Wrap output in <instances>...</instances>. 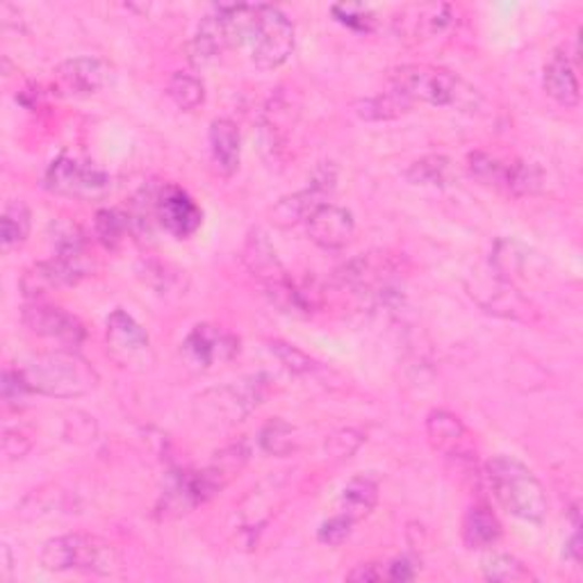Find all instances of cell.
I'll return each mask as SVG.
<instances>
[{
	"label": "cell",
	"instance_id": "603a6c76",
	"mask_svg": "<svg viewBox=\"0 0 583 583\" xmlns=\"http://www.w3.org/2000/svg\"><path fill=\"white\" fill-rule=\"evenodd\" d=\"M379 504V483L369 477H356L342 487L340 508L354 522L365 520Z\"/></svg>",
	"mask_w": 583,
	"mask_h": 583
},
{
	"label": "cell",
	"instance_id": "2e32d148",
	"mask_svg": "<svg viewBox=\"0 0 583 583\" xmlns=\"http://www.w3.org/2000/svg\"><path fill=\"white\" fill-rule=\"evenodd\" d=\"M110 80V66L97 58H72L58 66L55 85L68 97H91Z\"/></svg>",
	"mask_w": 583,
	"mask_h": 583
},
{
	"label": "cell",
	"instance_id": "ab89813d",
	"mask_svg": "<svg viewBox=\"0 0 583 583\" xmlns=\"http://www.w3.org/2000/svg\"><path fill=\"white\" fill-rule=\"evenodd\" d=\"M566 558H570V561H574V563L581 561V535H579V529H574L572 538L566 543Z\"/></svg>",
	"mask_w": 583,
	"mask_h": 583
},
{
	"label": "cell",
	"instance_id": "e0dca14e",
	"mask_svg": "<svg viewBox=\"0 0 583 583\" xmlns=\"http://www.w3.org/2000/svg\"><path fill=\"white\" fill-rule=\"evenodd\" d=\"M242 261H244L246 269L255 278H258V281L265 283L267 290L288 281L290 278L281 258H278V253H276L269 236L263 228H253L249 232V238H246L244 249H242Z\"/></svg>",
	"mask_w": 583,
	"mask_h": 583
},
{
	"label": "cell",
	"instance_id": "1f68e13d",
	"mask_svg": "<svg viewBox=\"0 0 583 583\" xmlns=\"http://www.w3.org/2000/svg\"><path fill=\"white\" fill-rule=\"evenodd\" d=\"M269 348H271V354L281 360V365L288 371H292V375H310V371L317 369V363L294 344L274 340V342H269Z\"/></svg>",
	"mask_w": 583,
	"mask_h": 583
},
{
	"label": "cell",
	"instance_id": "7a4b0ae2",
	"mask_svg": "<svg viewBox=\"0 0 583 583\" xmlns=\"http://www.w3.org/2000/svg\"><path fill=\"white\" fill-rule=\"evenodd\" d=\"M485 474L495 499L512 518L533 524L547 518L549 499L545 487L522 460L499 454L487 460Z\"/></svg>",
	"mask_w": 583,
	"mask_h": 583
},
{
	"label": "cell",
	"instance_id": "f1b7e54d",
	"mask_svg": "<svg viewBox=\"0 0 583 583\" xmlns=\"http://www.w3.org/2000/svg\"><path fill=\"white\" fill-rule=\"evenodd\" d=\"M483 576L487 581H502V583H520L533 581L535 576L531 570L520 561V558L510 554H487L483 558Z\"/></svg>",
	"mask_w": 583,
	"mask_h": 583
},
{
	"label": "cell",
	"instance_id": "484cf974",
	"mask_svg": "<svg viewBox=\"0 0 583 583\" xmlns=\"http://www.w3.org/2000/svg\"><path fill=\"white\" fill-rule=\"evenodd\" d=\"M413 103L404 97L396 94V91H385L381 97L375 99H365L354 105V112L365 122H390V119H400L402 114L410 112Z\"/></svg>",
	"mask_w": 583,
	"mask_h": 583
},
{
	"label": "cell",
	"instance_id": "e575fe53",
	"mask_svg": "<svg viewBox=\"0 0 583 583\" xmlns=\"http://www.w3.org/2000/svg\"><path fill=\"white\" fill-rule=\"evenodd\" d=\"M33 447V433L23 427L16 429H8L3 435V452L8 456V460H16L23 458Z\"/></svg>",
	"mask_w": 583,
	"mask_h": 583
},
{
	"label": "cell",
	"instance_id": "f35d334b",
	"mask_svg": "<svg viewBox=\"0 0 583 583\" xmlns=\"http://www.w3.org/2000/svg\"><path fill=\"white\" fill-rule=\"evenodd\" d=\"M348 581H360V583H369V581H381L385 579V570L379 563H360L356 566L352 572L346 574Z\"/></svg>",
	"mask_w": 583,
	"mask_h": 583
},
{
	"label": "cell",
	"instance_id": "7402d4cb",
	"mask_svg": "<svg viewBox=\"0 0 583 583\" xmlns=\"http://www.w3.org/2000/svg\"><path fill=\"white\" fill-rule=\"evenodd\" d=\"M502 522L485 506H474L462 518V543L470 549H487L502 538Z\"/></svg>",
	"mask_w": 583,
	"mask_h": 583
},
{
	"label": "cell",
	"instance_id": "836d02e7",
	"mask_svg": "<svg viewBox=\"0 0 583 583\" xmlns=\"http://www.w3.org/2000/svg\"><path fill=\"white\" fill-rule=\"evenodd\" d=\"M354 520L344 516V512H340V516H333L326 522H321L319 531H317V541L321 545H329V547H340L344 545L348 538H352L354 533Z\"/></svg>",
	"mask_w": 583,
	"mask_h": 583
},
{
	"label": "cell",
	"instance_id": "f546056e",
	"mask_svg": "<svg viewBox=\"0 0 583 583\" xmlns=\"http://www.w3.org/2000/svg\"><path fill=\"white\" fill-rule=\"evenodd\" d=\"M167 94L176 103V107H180L182 112H192L205 101V87L197 76L174 74L167 85Z\"/></svg>",
	"mask_w": 583,
	"mask_h": 583
},
{
	"label": "cell",
	"instance_id": "52a82bcc",
	"mask_svg": "<svg viewBox=\"0 0 583 583\" xmlns=\"http://www.w3.org/2000/svg\"><path fill=\"white\" fill-rule=\"evenodd\" d=\"M46 188L60 197L94 199L110 190V174L72 155L55 157L43 176Z\"/></svg>",
	"mask_w": 583,
	"mask_h": 583
},
{
	"label": "cell",
	"instance_id": "30bf717a",
	"mask_svg": "<svg viewBox=\"0 0 583 583\" xmlns=\"http://www.w3.org/2000/svg\"><path fill=\"white\" fill-rule=\"evenodd\" d=\"M240 354V340L215 324H199L182 342V356L199 369H213Z\"/></svg>",
	"mask_w": 583,
	"mask_h": 583
},
{
	"label": "cell",
	"instance_id": "d6986e66",
	"mask_svg": "<svg viewBox=\"0 0 583 583\" xmlns=\"http://www.w3.org/2000/svg\"><path fill=\"white\" fill-rule=\"evenodd\" d=\"M543 85L547 97H552L558 105L563 107H576L581 101L576 68L568 55L566 49H558L552 53L549 62L545 64Z\"/></svg>",
	"mask_w": 583,
	"mask_h": 583
},
{
	"label": "cell",
	"instance_id": "4dcf8cb0",
	"mask_svg": "<svg viewBox=\"0 0 583 583\" xmlns=\"http://www.w3.org/2000/svg\"><path fill=\"white\" fill-rule=\"evenodd\" d=\"M261 447L271 456H288L296 449L294 427L288 424L286 419L274 417L261 431Z\"/></svg>",
	"mask_w": 583,
	"mask_h": 583
},
{
	"label": "cell",
	"instance_id": "83f0119b",
	"mask_svg": "<svg viewBox=\"0 0 583 583\" xmlns=\"http://www.w3.org/2000/svg\"><path fill=\"white\" fill-rule=\"evenodd\" d=\"M0 226H3V249L5 251H12V249H18V246L26 244V240L30 236V228H33L28 205L23 201H10L3 210V221H0Z\"/></svg>",
	"mask_w": 583,
	"mask_h": 583
},
{
	"label": "cell",
	"instance_id": "277c9868",
	"mask_svg": "<svg viewBox=\"0 0 583 583\" xmlns=\"http://www.w3.org/2000/svg\"><path fill=\"white\" fill-rule=\"evenodd\" d=\"M41 566L49 572H89L112 574L119 570L122 558L116 549L91 533H66L41 547Z\"/></svg>",
	"mask_w": 583,
	"mask_h": 583
},
{
	"label": "cell",
	"instance_id": "ffe728a7",
	"mask_svg": "<svg viewBox=\"0 0 583 583\" xmlns=\"http://www.w3.org/2000/svg\"><path fill=\"white\" fill-rule=\"evenodd\" d=\"M226 51H230L228 43V33L221 12L215 8L213 14H207L201 18L197 35L192 39V62L199 66L217 62Z\"/></svg>",
	"mask_w": 583,
	"mask_h": 583
},
{
	"label": "cell",
	"instance_id": "5b68a950",
	"mask_svg": "<svg viewBox=\"0 0 583 583\" xmlns=\"http://www.w3.org/2000/svg\"><path fill=\"white\" fill-rule=\"evenodd\" d=\"M267 394L263 377L242 379L228 385L205 390L194 400V415L205 427H232L258 408Z\"/></svg>",
	"mask_w": 583,
	"mask_h": 583
},
{
	"label": "cell",
	"instance_id": "d6a6232c",
	"mask_svg": "<svg viewBox=\"0 0 583 583\" xmlns=\"http://www.w3.org/2000/svg\"><path fill=\"white\" fill-rule=\"evenodd\" d=\"M331 14L338 23L346 26L348 30L354 33H371L377 28V16L371 14V10L363 8V5H333Z\"/></svg>",
	"mask_w": 583,
	"mask_h": 583
},
{
	"label": "cell",
	"instance_id": "ba28073f",
	"mask_svg": "<svg viewBox=\"0 0 583 583\" xmlns=\"http://www.w3.org/2000/svg\"><path fill=\"white\" fill-rule=\"evenodd\" d=\"M338 182V169L333 167V162H321V165L315 169L310 178V188L283 197L271 210V219L278 228H294L299 224H306L308 217L315 213V210L324 203L326 194H331L335 190Z\"/></svg>",
	"mask_w": 583,
	"mask_h": 583
},
{
	"label": "cell",
	"instance_id": "6da1fadb",
	"mask_svg": "<svg viewBox=\"0 0 583 583\" xmlns=\"http://www.w3.org/2000/svg\"><path fill=\"white\" fill-rule=\"evenodd\" d=\"M390 89L410 103L449 107L465 114H477L483 107V94L449 68L431 64H404L388 76Z\"/></svg>",
	"mask_w": 583,
	"mask_h": 583
},
{
	"label": "cell",
	"instance_id": "74e56055",
	"mask_svg": "<svg viewBox=\"0 0 583 583\" xmlns=\"http://www.w3.org/2000/svg\"><path fill=\"white\" fill-rule=\"evenodd\" d=\"M417 576V566L410 558H396L385 568L388 581H413Z\"/></svg>",
	"mask_w": 583,
	"mask_h": 583
},
{
	"label": "cell",
	"instance_id": "cb8c5ba5",
	"mask_svg": "<svg viewBox=\"0 0 583 583\" xmlns=\"http://www.w3.org/2000/svg\"><path fill=\"white\" fill-rule=\"evenodd\" d=\"M406 180L419 188H447L456 180V167L445 155H427L413 162L406 172Z\"/></svg>",
	"mask_w": 583,
	"mask_h": 583
},
{
	"label": "cell",
	"instance_id": "44dd1931",
	"mask_svg": "<svg viewBox=\"0 0 583 583\" xmlns=\"http://www.w3.org/2000/svg\"><path fill=\"white\" fill-rule=\"evenodd\" d=\"M210 153H213L219 174L232 176L240 169L242 139L240 128L230 119H215L210 126Z\"/></svg>",
	"mask_w": 583,
	"mask_h": 583
},
{
	"label": "cell",
	"instance_id": "d4e9b609",
	"mask_svg": "<svg viewBox=\"0 0 583 583\" xmlns=\"http://www.w3.org/2000/svg\"><path fill=\"white\" fill-rule=\"evenodd\" d=\"M510 167H512V162L497 160V157L481 153V151H474L468 155V174L477 182L485 185V188H493V190H499L506 194H508V185H510Z\"/></svg>",
	"mask_w": 583,
	"mask_h": 583
},
{
	"label": "cell",
	"instance_id": "7c38bea8",
	"mask_svg": "<svg viewBox=\"0 0 583 583\" xmlns=\"http://www.w3.org/2000/svg\"><path fill=\"white\" fill-rule=\"evenodd\" d=\"M105 335H107L110 354L119 365L130 367V365L147 363V356L151 352L149 333L126 310L116 308L110 313Z\"/></svg>",
	"mask_w": 583,
	"mask_h": 583
},
{
	"label": "cell",
	"instance_id": "4fadbf2b",
	"mask_svg": "<svg viewBox=\"0 0 583 583\" xmlns=\"http://www.w3.org/2000/svg\"><path fill=\"white\" fill-rule=\"evenodd\" d=\"M89 274V265L83 261H68L55 255L53 261L33 265L21 278V290L28 299H41L53 290L76 286Z\"/></svg>",
	"mask_w": 583,
	"mask_h": 583
},
{
	"label": "cell",
	"instance_id": "8fae6325",
	"mask_svg": "<svg viewBox=\"0 0 583 583\" xmlns=\"http://www.w3.org/2000/svg\"><path fill=\"white\" fill-rule=\"evenodd\" d=\"M155 221L165 228L172 238L188 240L199 230L203 221L197 201L178 185H165L155 194Z\"/></svg>",
	"mask_w": 583,
	"mask_h": 583
},
{
	"label": "cell",
	"instance_id": "8992f818",
	"mask_svg": "<svg viewBox=\"0 0 583 583\" xmlns=\"http://www.w3.org/2000/svg\"><path fill=\"white\" fill-rule=\"evenodd\" d=\"M294 26L292 21L274 5H255V26L249 39L251 62L261 72H274L283 66L294 53Z\"/></svg>",
	"mask_w": 583,
	"mask_h": 583
},
{
	"label": "cell",
	"instance_id": "d590c367",
	"mask_svg": "<svg viewBox=\"0 0 583 583\" xmlns=\"http://www.w3.org/2000/svg\"><path fill=\"white\" fill-rule=\"evenodd\" d=\"M30 392L26 379H23L21 369H5L3 375V400L8 406H18V402L26 400Z\"/></svg>",
	"mask_w": 583,
	"mask_h": 583
},
{
	"label": "cell",
	"instance_id": "60d3db41",
	"mask_svg": "<svg viewBox=\"0 0 583 583\" xmlns=\"http://www.w3.org/2000/svg\"><path fill=\"white\" fill-rule=\"evenodd\" d=\"M3 558H5V576H10V572H12V554H10L8 545L3 547Z\"/></svg>",
	"mask_w": 583,
	"mask_h": 583
},
{
	"label": "cell",
	"instance_id": "3957f363",
	"mask_svg": "<svg viewBox=\"0 0 583 583\" xmlns=\"http://www.w3.org/2000/svg\"><path fill=\"white\" fill-rule=\"evenodd\" d=\"M33 394L51 400H76L99 385L97 369L76 348H58L51 354L35 356L21 367Z\"/></svg>",
	"mask_w": 583,
	"mask_h": 583
},
{
	"label": "cell",
	"instance_id": "5bb4252c",
	"mask_svg": "<svg viewBox=\"0 0 583 583\" xmlns=\"http://www.w3.org/2000/svg\"><path fill=\"white\" fill-rule=\"evenodd\" d=\"M458 23V10L447 3H427V5H413L402 12L396 18V28L406 37L415 41H429L438 39L440 35L449 33Z\"/></svg>",
	"mask_w": 583,
	"mask_h": 583
},
{
	"label": "cell",
	"instance_id": "ac0fdd59",
	"mask_svg": "<svg viewBox=\"0 0 583 583\" xmlns=\"http://www.w3.org/2000/svg\"><path fill=\"white\" fill-rule=\"evenodd\" d=\"M427 435L435 452L456 460H472L470 433L454 413L433 410L427 417Z\"/></svg>",
	"mask_w": 583,
	"mask_h": 583
},
{
	"label": "cell",
	"instance_id": "9a60e30c",
	"mask_svg": "<svg viewBox=\"0 0 583 583\" xmlns=\"http://www.w3.org/2000/svg\"><path fill=\"white\" fill-rule=\"evenodd\" d=\"M306 228H308V238L317 246L326 251H342L348 242L354 240L356 221L348 210L333 205V203H324L308 217Z\"/></svg>",
	"mask_w": 583,
	"mask_h": 583
},
{
	"label": "cell",
	"instance_id": "4316f807",
	"mask_svg": "<svg viewBox=\"0 0 583 583\" xmlns=\"http://www.w3.org/2000/svg\"><path fill=\"white\" fill-rule=\"evenodd\" d=\"M130 228H132L130 215L124 213V210L103 207L97 213V221H94L97 238L110 251H116L126 242Z\"/></svg>",
	"mask_w": 583,
	"mask_h": 583
},
{
	"label": "cell",
	"instance_id": "9c48e42d",
	"mask_svg": "<svg viewBox=\"0 0 583 583\" xmlns=\"http://www.w3.org/2000/svg\"><path fill=\"white\" fill-rule=\"evenodd\" d=\"M21 319L28 326L30 333L55 340L62 344V348L80 346L87 335L83 321L76 315L66 313L60 306H49V303H30V306L23 308Z\"/></svg>",
	"mask_w": 583,
	"mask_h": 583
},
{
	"label": "cell",
	"instance_id": "8d00e7d4",
	"mask_svg": "<svg viewBox=\"0 0 583 583\" xmlns=\"http://www.w3.org/2000/svg\"><path fill=\"white\" fill-rule=\"evenodd\" d=\"M360 442H363L360 433L346 429L326 442V449H329V454L335 458H352V454H356V449L360 447Z\"/></svg>",
	"mask_w": 583,
	"mask_h": 583
}]
</instances>
